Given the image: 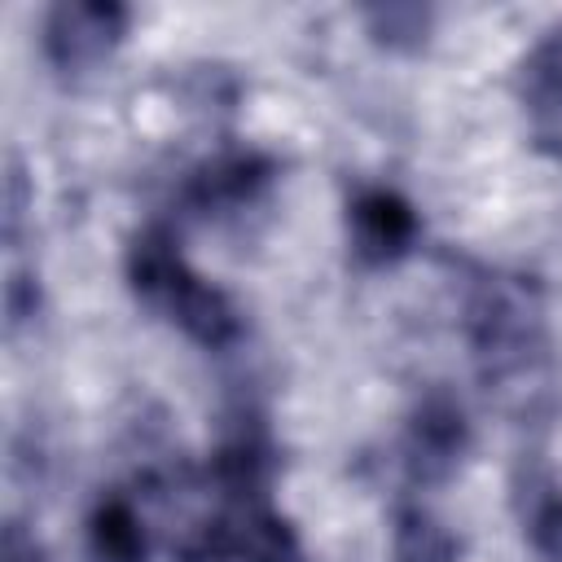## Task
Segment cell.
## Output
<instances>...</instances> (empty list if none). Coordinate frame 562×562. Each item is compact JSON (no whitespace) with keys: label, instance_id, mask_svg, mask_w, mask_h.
<instances>
[{"label":"cell","instance_id":"cell-1","mask_svg":"<svg viewBox=\"0 0 562 562\" xmlns=\"http://www.w3.org/2000/svg\"><path fill=\"white\" fill-rule=\"evenodd\" d=\"M123 26H127V13L119 4H105V0L57 4L44 22V48L53 66L83 70V66H97L123 40Z\"/></svg>","mask_w":562,"mask_h":562},{"label":"cell","instance_id":"cell-2","mask_svg":"<svg viewBox=\"0 0 562 562\" xmlns=\"http://www.w3.org/2000/svg\"><path fill=\"white\" fill-rule=\"evenodd\" d=\"M413 237H417V215L404 198L373 189L351 206V241H356L360 259H369V263L400 259L413 246Z\"/></svg>","mask_w":562,"mask_h":562},{"label":"cell","instance_id":"cell-3","mask_svg":"<svg viewBox=\"0 0 562 562\" xmlns=\"http://www.w3.org/2000/svg\"><path fill=\"white\" fill-rule=\"evenodd\" d=\"M465 448V417L461 404L448 400L443 391L426 395L413 413V430H408V452H413V470L422 479H443L457 457Z\"/></svg>","mask_w":562,"mask_h":562},{"label":"cell","instance_id":"cell-4","mask_svg":"<svg viewBox=\"0 0 562 562\" xmlns=\"http://www.w3.org/2000/svg\"><path fill=\"white\" fill-rule=\"evenodd\" d=\"M162 307L202 347H224V342L237 338V312H233V303L215 285H206L202 277H193V272H184L176 281V290L162 299Z\"/></svg>","mask_w":562,"mask_h":562},{"label":"cell","instance_id":"cell-5","mask_svg":"<svg viewBox=\"0 0 562 562\" xmlns=\"http://www.w3.org/2000/svg\"><path fill=\"white\" fill-rule=\"evenodd\" d=\"M127 272H132L136 294H145L149 303H162V299L176 290V281H180L189 268H184V259H180L176 241H171L162 228H149V233H140V237L132 241Z\"/></svg>","mask_w":562,"mask_h":562},{"label":"cell","instance_id":"cell-6","mask_svg":"<svg viewBox=\"0 0 562 562\" xmlns=\"http://www.w3.org/2000/svg\"><path fill=\"white\" fill-rule=\"evenodd\" d=\"M228 531H233V553L246 562H303L290 527L259 505H246V514Z\"/></svg>","mask_w":562,"mask_h":562},{"label":"cell","instance_id":"cell-7","mask_svg":"<svg viewBox=\"0 0 562 562\" xmlns=\"http://www.w3.org/2000/svg\"><path fill=\"white\" fill-rule=\"evenodd\" d=\"M92 553L101 562H145V531L132 505L105 501L92 514Z\"/></svg>","mask_w":562,"mask_h":562},{"label":"cell","instance_id":"cell-8","mask_svg":"<svg viewBox=\"0 0 562 562\" xmlns=\"http://www.w3.org/2000/svg\"><path fill=\"white\" fill-rule=\"evenodd\" d=\"M395 562H457V540L422 509H404L395 518V540H391Z\"/></svg>","mask_w":562,"mask_h":562},{"label":"cell","instance_id":"cell-9","mask_svg":"<svg viewBox=\"0 0 562 562\" xmlns=\"http://www.w3.org/2000/svg\"><path fill=\"white\" fill-rule=\"evenodd\" d=\"M522 70H527V92H531L536 110L562 114V31H553V35L531 53V61H527Z\"/></svg>","mask_w":562,"mask_h":562},{"label":"cell","instance_id":"cell-10","mask_svg":"<svg viewBox=\"0 0 562 562\" xmlns=\"http://www.w3.org/2000/svg\"><path fill=\"white\" fill-rule=\"evenodd\" d=\"M369 26L382 44H395V48H413L426 40V26H430V13L417 9V4H386V9H369Z\"/></svg>","mask_w":562,"mask_h":562},{"label":"cell","instance_id":"cell-11","mask_svg":"<svg viewBox=\"0 0 562 562\" xmlns=\"http://www.w3.org/2000/svg\"><path fill=\"white\" fill-rule=\"evenodd\" d=\"M527 522H531V540H536V549H540L549 562H562V496H558V492L536 496Z\"/></svg>","mask_w":562,"mask_h":562},{"label":"cell","instance_id":"cell-12","mask_svg":"<svg viewBox=\"0 0 562 562\" xmlns=\"http://www.w3.org/2000/svg\"><path fill=\"white\" fill-rule=\"evenodd\" d=\"M0 562H44V549L35 544V536H31L22 522H9V527H4Z\"/></svg>","mask_w":562,"mask_h":562},{"label":"cell","instance_id":"cell-13","mask_svg":"<svg viewBox=\"0 0 562 562\" xmlns=\"http://www.w3.org/2000/svg\"><path fill=\"white\" fill-rule=\"evenodd\" d=\"M35 312V285L31 277H13L9 281V321H22Z\"/></svg>","mask_w":562,"mask_h":562}]
</instances>
